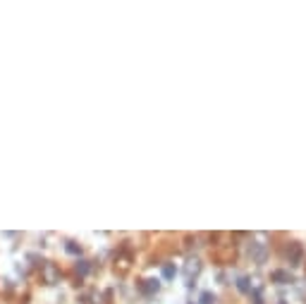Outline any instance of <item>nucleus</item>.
I'll return each mask as SVG.
<instances>
[{
  "label": "nucleus",
  "mask_w": 306,
  "mask_h": 304,
  "mask_svg": "<svg viewBox=\"0 0 306 304\" xmlns=\"http://www.w3.org/2000/svg\"><path fill=\"white\" fill-rule=\"evenodd\" d=\"M139 287H141L144 295H156V292L161 290V283H158L156 278H148V280H141V285Z\"/></svg>",
  "instance_id": "obj_7"
},
{
  "label": "nucleus",
  "mask_w": 306,
  "mask_h": 304,
  "mask_svg": "<svg viewBox=\"0 0 306 304\" xmlns=\"http://www.w3.org/2000/svg\"><path fill=\"white\" fill-rule=\"evenodd\" d=\"M211 256H213V261H216V264H223V266L234 264V259H237V247H234L232 242H223V244H216V247H213V251H211Z\"/></svg>",
  "instance_id": "obj_1"
},
{
  "label": "nucleus",
  "mask_w": 306,
  "mask_h": 304,
  "mask_svg": "<svg viewBox=\"0 0 306 304\" xmlns=\"http://www.w3.org/2000/svg\"><path fill=\"white\" fill-rule=\"evenodd\" d=\"M132 264H134V254L132 251L129 249L117 251V256H115V273L117 275H127L132 271Z\"/></svg>",
  "instance_id": "obj_2"
},
{
  "label": "nucleus",
  "mask_w": 306,
  "mask_h": 304,
  "mask_svg": "<svg viewBox=\"0 0 306 304\" xmlns=\"http://www.w3.org/2000/svg\"><path fill=\"white\" fill-rule=\"evenodd\" d=\"M285 256H287L289 266H302V264H304V256H306L304 244H302V242H289L287 249H285Z\"/></svg>",
  "instance_id": "obj_3"
},
{
  "label": "nucleus",
  "mask_w": 306,
  "mask_h": 304,
  "mask_svg": "<svg viewBox=\"0 0 306 304\" xmlns=\"http://www.w3.org/2000/svg\"><path fill=\"white\" fill-rule=\"evenodd\" d=\"M213 302H216L213 292H201V304H213Z\"/></svg>",
  "instance_id": "obj_12"
},
{
  "label": "nucleus",
  "mask_w": 306,
  "mask_h": 304,
  "mask_svg": "<svg viewBox=\"0 0 306 304\" xmlns=\"http://www.w3.org/2000/svg\"><path fill=\"white\" fill-rule=\"evenodd\" d=\"M41 278H43V283L53 285V283L60 280V269L55 266L53 261H48V264H43V266H41Z\"/></svg>",
  "instance_id": "obj_5"
},
{
  "label": "nucleus",
  "mask_w": 306,
  "mask_h": 304,
  "mask_svg": "<svg viewBox=\"0 0 306 304\" xmlns=\"http://www.w3.org/2000/svg\"><path fill=\"white\" fill-rule=\"evenodd\" d=\"M201 269H203V266H201L198 259H189V261L184 264V278H187V280H194L198 273H201Z\"/></svg>",
  "instance_id": "obj_6"
},
{
  "label": "nucleus",
  "mask_w": 306,
  "mask_h": 304,
  "mask_svg": "<svg viewBox=\"0 0 306 304\" xmlns=\"http://www.w3.org/2000/svg\"><path fill=\"white\" fill-rule=\"evenodd\" d=\"M65 249L70 251V254H82V244H77V242H67Z\"/></svg>",
  "instance_id": "obj_13"
},
{
  "label": "nucleus",
  "mask_w": 306,
  "mask_h": 304,
  "mask_svg": "<svg viewBox=\"0 0 306 304\" xmlns=\"http://www.w3.org/2000/svg\"><path fill=\"white\" fill-rule=\"evenodd\" d=\"M249 256H251L256 264H266V259H268V244L251 242V244H249Z\"/></svg>",
  "instance_id": "obj_4"
},
{
  "label": "nucleus",
  "mask_w": 306,
  "mask_h": 304,
  "mask_svg": "<svg viewBox=\"0 0 306 304\" xmlns=\"http://www.w3.org/2000/svg\"><path fill=\"white\" fill-rule=\"evenodd\" d=\"M237 290H239V292H244V295H247V292H251V280H249V278H244V275H242V278H237Z\"/></svg>",
  "instance_id": "obj_9"
},
{
  "label": "nucleus",
  "mask_w": 306,
  "mask_h": 304,
  "mask_svg": "<svg viewBox=\"0 0 306 304\" xmlns=\"http://www.w3.org/2000/svg\"><path fill=\"white\" fill-rule=\"evenodd\" d=\"M175 275H177V269H175L172 264H165V266H163V278H165V280H170V278H175Z\"/></svg>",
  "instance_id": "obj_10"
},
{
  "label": "nucleus",
  "mask_w": 306,
  "mask_h": 304,
  "mask_svg": "<svg viewBox=\"0 0 306 304\" xmlns=\"http://www.w3.org/2000/svg\"><path fill=\"white\" fill-rule=\"evenodd\" d=\"M273 283H280V285H287V283H294V278L289 275L287 271H273Z\"/></svg>",
  "instance_id": "obj_8"
},
{
  "label": "nucleus",
  "mask_w": 306,
  "mask_h": 304,
  "mask_svg": "<svg viewBox=\"0 0 306 304\" xmlns=\"http://www.w3.org/2000/svg\"><path fill=\"white\" fill-rule=\"evenodd\" d=\"M89 269H91L89 261H77V266H74V271H77L79 275H86V273H89Z\"/></svg>",
  "instance_id": "obj_11"
}]
</instances>
